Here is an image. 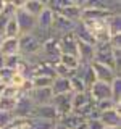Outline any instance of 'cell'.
<instances>
[{
    "mask_svg": "<svg viewBox=\"0 0 121 129\" xmlns=\"http://www.w3.org/2000/svg\"><path fill=\"white\" fill-rule=\"evenodd\" d=\"M89 95H90L92 102H100V100H105V99H111V94H110V84L107 82H100V81H95L90 87H89Z\"/></svg>",
    "mask_w": 121,
    "mask_h": 129,
    "instance_id": "9c48e42d",
    "label": "cell"
},
{
    "mask_svg": "<svg viewBox=\"0 0 121 129\" xmlns=\"http://www.w3.org/2000/svg\"><path fill=\"white\" fill-rule=\"evenodd\" d=\"M2 68H5V56L0 53V70H2Z\"/></svg>",
    "mask_w": 121,
    "mask_h": 129,
    "instance_id": "1f68e13d",
    "label": "cell"
},
{
    "mask_svg": "<svg viewBox=\"0 0 121 129\" xmlns=\"http://www.w3.org/2000/svg\"><path fill=\"white\" fill-rule=\"evenodd\" d=\"M34 103L27 99V95L21 94L16 100V107L13 110V116L15 118H21V119H31L32 113H34Z\"/></svg>",
    "mask_w": 121,
    "mask_h": 129,
    "instance_id": "5b68a950",
    "label": "cell"
},
{
    "mask_svg": "<svg viewBox=\"0 0 121 129\" xmlns=\"http://www.w3.org/2000/svg\"><path fill=\"white\" fill-rule=\"evenodd\" d=\"M110 94H111L113 102L121 105V78L119 76H116V78L110 82Z\"/></svg>",
    "mask_w": 121,
    "mask_h": 129,
    "instance_id": "7402d4cb",
    "label": "cell"
},
{
    "mask_svg": "<svg viewBox=\"0 0 121 129\" xmlns=\"http://www.w3.org/2000/svg\"><path fill=\"white\" fill-rule=\"evenodd\" d=\"M86 124H87V129H105V126L100 123V119H87Z\"/></svg>",
    "mask_w": 121,
    "mask_h": 129,
    "instance_id": "4dcf8cb0",
    "label": "cell"
},
{
    "mask_svg": "<svg viewBox=\"0 0 121 129\" xmlns=\"http://www.w3.org/2000/svg\"><path fill=\"white\" fill-rule=\"evenodd\" d=\"M0 53L3 56L19 55V40L18 39H3L0 45Z\"/></svg>",
    "mask_w": 121,
    "mask_h": 129,
    "instance_id": "e0dca14e",
    "label": "cell"
},
{
    "mask_svg": "<svg viewBox=\"0 0 121 129\" xmlns=\"http://www.w3.org/2000/svg\"><path fill=\"white\" fill-rule=\"evenodd\" d=\"M58 44H60V50L62 53H68V55H74L78 56V39L73 32L63 34L58 37Z\"/></svg>",
    "mask_w": 121,
    "mask_h": 129,
    "instance_id": "30bf717a",
    "label": "cell"
},
{
    "mask_svg": "<svg viewBox=\"0 0 121 129\" xmlns=\"http://www.w3.org/2000/svg\"><path fill=\"white\" fill-rule=\"evenodd\" d=\"M105 23H107L108 32H110V39L121 36V15L119 13L110 15L107 19H105Z\"/></svg>",
    "mask_w": 121,
    "mask_h": 129,
    "instance_id": "2e32d148",
    "label": "cell"
},
{
    "mask_svg": "<svg viewBox=\"0 0 121 129\" xmlns=\"http://www.w3.org/2000/svg\"><path fill=\"white\" fill-rule=\"evenodd\" d=\"M15 19L18 23V27L21 31V34H31L36 29V18L31 16L29 13H26L23 8L15 11Z\"/></svg>",
    "mask_w": 121,
    "mask_h": 129,
    "instance_id": "52a82bcc",
    "label": "cell"
},
{
    "mask_svg": "<svg viewBox=\"0 0 121 129\" xmlns=\"http://www.w3.org/2000/svg\"><path fill=\"white\" fill-rule=\"evenodd\" d=\"M95 110L99 113H103V111H108V110H115V108H121V105L115 103L111 99H105V100H100V102H95Z\"/></svg>",
    "mask_w": 121,
    "mask_h": 129,
    "instance_id": "cb8c5ba5",
    "label": "cell"
},
{
    "mask_svg": "<svg viewBox=\"0 0 121 129\" xmlns=\"http://www.w3.org/2000/svg\"><path fill=\"white\" fill-rule=\"evenodd\" d=\"M24 82H26V78H24L21 73L15 71V74H13V78L10 79L8 86H13V87H16V89H19V90H21V87L24 86Z\"/></svg>",
    "mask_w": 121,
    "mask_h": 129,
    "instance_id": "f1b7e54d",
    "label": "cell"
},
{
    "mask_svg": "<svg viewBox=\"0 0 121 129\" xmlns=\"http://www.w3.org/2000/svg\"><path fill=\"white\" fill-rule=\"evenodd\" d=\"M15 119L13 113H8V111H0V129H7L11 124V121Z\"/></svg>",
    "mask_w": 121,
    "mask_h": 129,
    "instance_id": "f546056e",
    "label": "cell"
},
{
    "mask_svg": "<svg viewBox=\"0 0 121 129\" xmlns=\"http://www.w3.org/2000/svg\"><path fill=\"white\" fill-rule=\"evenodd\" d=\"M23 61L21 55H11V56H5V68H10V70H15L18 68V64Z\"/></svg>",
    "mask_w": 121,
    "mask_h": 129,
    "instance_id": "83f0119b",
    "label": "cell"
},
{
    "mask_svg": "<svg viewBox=\"0 0 121 129\" xmlns=\"http://www.w3.org/2000/svg\"><path fill=\"white\" fill-rule=\"evenodd\" d=\"M105 129H119V127H105Z\"/></svg>",
    "mask_w": 121,
    "mask_h": 129,
    "instance_id": "d6a6232c",
    "label": "cell"
},
{
    "mask_svg": "<svg viewBox=\"0 0 121 129\" xmlns=\"http://www.w3.org/2000/svg\"><path fill=\"white\" fill-rule=\"evenodd\" d=\"M16 100L18 99H10V97H2L0 95V111L13 113L15 107H16Z\"/></svg>",
    "mask_w": 121,
    "mask_h": 129,
    "instance_id": "484cf974",
    "label": "cell"
},
{
    "mask_svg": "<svg viewBox=\"0 0 121 129\" xmlns=\"http://www.w3.org/2000/svg\"><path fill=\"white\" fill-rule=\"evenodd\" d=\"M99 119H100V123H102L105 127H119V124H121V113H119L118 108L108 110V111L100 113Z\"/></svg>",
    "mask_w": 121,
    "mask_h": 129,
    "instance_id": "4fadbf2b",
    "label": "cell"
},
{
    "mask_svg": "<svg viewBox=\"0 0 121 129\" xmlns=\"http://www.w3.org/2000/svg\"><path fill=\"white\" fill-rule=\"evenodd\" d=\"M50 90L53 95H62V94H68L71 92V87H70V79L66 78H53L52 81V86H50Z\"/></svg>",
    "mask_w": 121,
    "mask_h": 129,
    "instance_id": "ac0fdd59",
    "label": "cell"
},
{
    "mask_svg": "<svg viewBox=\"0 0 121 129\" xmlns=\"http://www.w3.org/2000/svg\"><path fill=\"white\" fill-rule=\"evenodd\" d=\"M31 124L32 129H53L55 126V123H52V121L39 119V118H31Z\"/></svg>",
    "mask_w": 121,
    "mask_h": 129,
    "instance_id": "4316f807",
    "label": "cell"
},
{
    "mask_svg": "<svg viewBox=\"0 0 121 129\" xmlns=\"http://www.w3.org/2000/svg\"><path fill=\"white\" fill-rule=\"evenodd\" d=\"M18 40H19V55L23 58L29 60L32 56H37L40 53L42 44H40V40L34 34H21L18 37Z\"/></svg>",
    "mask_w": 121,
    "mask_h": 129,
    "instance_id": "7a4b0ae2",
    "label": "cell"
},
{
    "mask_svg": "<svg viewBox=\"0 0 121 129\" xmlns=\"http://www.w3.org/2000/svg\"><path fill=\"white\" fill-rule=\"evenodd\" d=\"M70 87H71L73 94H82V92H87V87H86V84H84V81L81 79L78 74L70 78Z\"/></svg>",
    "mask_w": 121,
    "mask_h": 129,
    "instance_id": "603a6c76",
    "label": "cell"
},
{
    "mask_svg": "<svg viewBox=\"0 0 121 129\" xmlns=\"http://www.w3.org/2000/svg\"><path fill=\"white\" fill-rule=\"evenodd\" d=\"M32 118H39V119H45V121H52V123H56L58 119V115H56L53 105H44V107H36L34 113H32Z\"/></svg>",
    "mask_w": 121,
    "mask_h": 129,
    "instance_id": "9a60e30c",
    "label": "cell"
},
{
    "mask_svg": "<svg viewBox=\"0 0 121 129\" xmlns=\"http://www.w3.org/2000/svg\"><path fill=\"white\" fill-rule=\"evenodd\" d=\"M53 15H55V11L47 5V7L42 10V13H40L37 18H36V27H37V29H40V31H44V32H52Z\"/></svg>",
    "mask_w": 121,
    "mask_h": 129,
    "instance_id": "7c38bea8",
    "label": "cell"
},
{
    "mask_svg": "<svg viewBox=\"0 0 121 129\" xmlns=\"http://www.w3.org/2000/svg\"><path fill=\"white\" fill-rule=\"evenodd\" d=\"M27 99L34 103V107H44V105H50L52 99H53V94H52L50 87H44V89H32L27 94Z\"/></svg>",
    "mask_w": 121,
    "mask_h": 129,
    "instance_id": "8992f818",
    "label": "cell"
},
{
    "mask_svg": "<svg viewBox=\"0 0 121 129\" xmlns=\"http://www.w3.org/2000/svg\"><path fill=\"white\" fill-rule=\"evenodd\" d=\"M32 89H44V87H50L53 78H48V76H34V78H29Z\"/></svg>",
    "mask_w": 121,
    "mask_h": 129,
    "instance_id": "d4e9b609",
    "label": "cell"
},
{
    "mask_svg": "<svg viewBox=\"0 0 121 129\" xmlns=\"http://www.w3.org/2000/svg\"><path fill=\"white\" fill-rule=\"evenodd\" d=\"M19 36H21V31H19V27H18V23H16L15 16H11L5 24V29H3L2 37L3 39H18Z\"/></svg>",
    "mask_w": 121,
    "mask_h": 129,
    "instance_id": "ffe728a7",
    "label": "cell"
},
{
    "mask_svg": "<svg viewBox=\"0 0 121 129\" xmlns=\"http://www.w3.org/2000/svg\"><path fill=\"white\" fill-rule=\"evenodd\" d=\"M90 68H92V71H94V74H95V79L100 81V82L110 84L116 76H119V74H116V71H113L111 68L105 66V64H100V63H95V61L90 63Z\"/></svg>",
    "mask_w": 121,
    "mask_h": 129,
    "instance_id": "8fae6325",
    "label": "cell"
},
{
    "mask_svg": "<svg viewBox=\"0 0 121 129\" xmlns=\"http://www.w3.org/2000/svg\"><path fill=\"white\" fill-rule=\"evenodd\" d=\"M94 61L100 63V64H105V66L111 68L113 71H116V74H119V68H118V64H116L115 58H113L110 44H97L95 53H94Z\"/></svg>",
    "mask_w": 121,
    "mask_h": 129,
    "instance_id": "3957f363",
    "label": "cell"
},
{
    "mask_svg": "<svg viewBox=\"0 0 121 129\" xmlns=\"http://www.w3.org/2000/svg\"><path fill=\"white\" fill-rule=\"evenodd\" d=\"M76 24L78 23H73L70 19H66L65 16L55 13L53 15V24H52V32H53L55 36H63V34H68V32H73L76 27Z\"/></svg>",
    "mask_w": 121,
    "mask_h": 129,
    "instance_id": "ba28073f",
    "label": "cell"
},
{
    "mask_svg": "<svg viewBox=\"0 0 121 129\" xmlns=\"http://www.w3.org/2000/svg\"><path fill=\"white\" fill-rule=\"evenodd\" d=\"M71 99H73V92L62 94V95H53V99H52V105H53L58 118H63V116L71 115V113H73ZM56 121H58V119H56Z\"/></svg>",
    "mask_w": 121,
    "mask_h": 129,
    "instance_id": "277c9868",
    "label": "cell"
},
{
    "mask_svg": "<svg viewBox=\"0 0 121 129\" xmlns=\"http://www.w3.org/2000/svg\"><path fill=\"white\" fill-rule=\"evenodd\" d=\"M45 7H47V2H42V0H24L23 10L26 11V13H29L31 16L37 18Z\"/></svg>",
    "mask_w": 121,
    "mask_h": 129,
    "instance_id": "d6986e66",
    "label": "cell"
},
{
    "mask_svg": "<svg viewBox=\"0 0 121 129\" xmlns=\"http://www.w3.org/2000/svg\"><path fill=\"white\" fill-rule=\"evenodd\" d=\"M94 53H95L94 45H89L86 42L78 40V58L82 64H90L94 61Z\"/></svg>",
    "mask_w": 121,
    "mask_h": 129,
    "instance_id": "5bb4252c",
    "label": "cell"
},
{
    "mask_svg": "<svg viewBox=\"0 0 121 129\" xmlns=\"http://www.w3.org/2000/svg\"><path fill=\"white\" fill-rule=\"evenodd\" d=\"M87 32L94 37L95 45L97 44H108L110 42V32H108L105 19H81L79 21Z\"/></svg>",
    "mask_w": 121,
    "mask_h": 129,
    "instance_id": "6da1fadb",
    "label": "cell"
},
{
    "mask_svg": "<svg viewBox=\"0 0 121 129\" xmlns=\"http://www.w3.org/2000/svg\"><path fill=\"white\" fill-rule=\"evenodd\" d=\"M58 63H62L63 66H66L71 71H78V68L81 66V61L78 56L74 55H68V53H60L58 55Z\"/></svg>",
    "mask_w": 121,
    "mask_h": 129,
    "instance_id": "44dd1931",
    "label": "cell"
}]
</instances>
